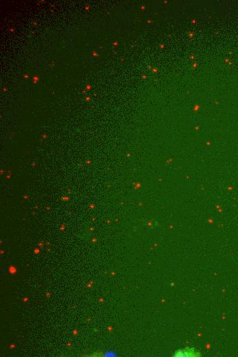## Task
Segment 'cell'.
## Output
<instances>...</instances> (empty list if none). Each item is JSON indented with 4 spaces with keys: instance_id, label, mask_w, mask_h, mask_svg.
Here are the masks:
<instances>
[{
    "instance_id": "obj_1",
    "label": "cell",
    "mask_w": 238,
    "mask_h": 357,
    "mask_svg": "<svg viewBox=\"0 0 238 357\" xmlns=\"http://www.w3.org/2000/svg\"><path fill=\"white\" fill-rule=\"evenodd\" d=\"M198 353L194 349H183L177 351L174 356H196Z\"/></svg>"
}]
</instances>
